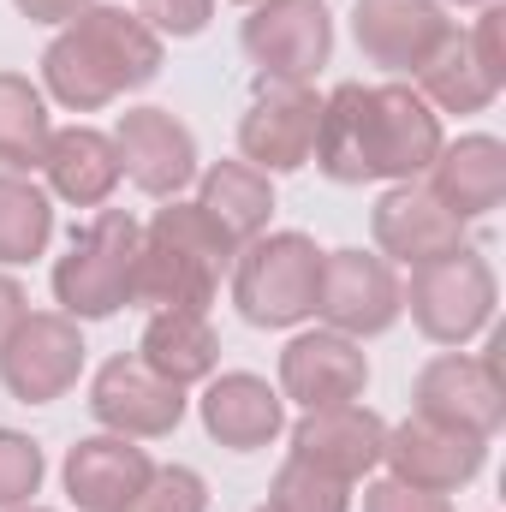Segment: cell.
<instances>
[{"mask_svg":"<svg viewBox=\"0 0 506 512\" xmlns=\"http://www.w3.org/2000/svg\"><path fill=\"white\" fill-rule=\"evenodd\" d=\"M114 149H120V179H131L143 197L173 203L179 191L197 185V137L167 108H126L114 120Z\"/></svg>","mask_w":506,"mask_h":512,"instance_id":"cell-13","label":"cell"},{"mask_svg":"<svg viewBox=\"0 0 506 512\" xmlns=\"http://www.w3.org/2000/svg\"><path fill=\"white\" fill-rule=\"evenodd\" d=\"M197 209H203L233 245H251L256 233H268L274 179L256 173L251 161H215V167L197 173Z\"/></svg>","mask_w":506,"mask_h":512,"instance_id":"cell-24","label":"cell"},{"mask_svg":"<svg viewBox=\"0 0 506 512\" xmlns=\"http://www.w3.org/2000/svg\"><path fill=\"white\" fill-rule=\"evenodd\" d=\"M161 42L173 36V42H185V36H203L209 30V18H215V0H137L131 6Z\"/></svg>","mask_w":506,"mask_h":512,"instance_id":"cell-31","label":"cell"},{"mask_svg":"<svg viewBox=\"0 0 506 512\" xmlns=\"http://www.w3.org/2000/svg\"><path fill=\"white\" fill-rule=\"evenodd\" d=\"M370 239L376 256H387L393 268H423V262H441V256L465 251V221H453L423 179H405V185H387L370 209Z\"/></svg>","mask_w":506,"mask_h":512,"instance_id":"cell-16","label":"cell"},{"mask_svg":"<svg viewBox=\"0 0 506 512\" xmlns=\"http://www.w3.org/2000/svg\"><path fill=\"white\" fill-rule=\"evenodd\" d=\"M316 126H322V96L316 84H268L256 78V96L239 120V161L256 173H298L316 155Z\"/></svg>","mask_w":506,"mask_h":512,"instance_id":"cell-12","label":"cell"},{"mask_svg":"<svg viewBox=\"0 0 506 512\" xmlns=\"http://www.w3.org/2000/svg\"><path fill=\"white\" fill-rule=\"evenodd\" d=\"M239 6H256V0H239Z\"/></svg>","mask_w":506,"mask_h":512,"instance_id":"cell-38","label":"cell"},{"mask_svg":"<svg viewBox=\"0 0 506 512\" xmlns=\"http://www.w3.org/2000/svg\"><path fill=\"white\" fill-rule=\"evenodd\" d=\"M42 173H48V197L72 203V209H108V197L120 191V149L108 131L66 126L48 137Z\"/></svg>","mask_w":506,"mask_h":512,"instance_id":"cell-22","label":"cell"},{"mask_svg":"<svg viewBox=\"0 0 506 512\" xmlns=\"http://www.w3.org/2000/svg\"><path fill=\"white\" fill-rule=\"evenodd\" d=\"M429 197L453 221H489L506 203V143L489 131H471L459 143H441V155L423 173Z\"/></svg>","mask_w":506,"mask_h":512,"instance_id":"cell-19","label":"cell"},{"mask_svg":"<svg viewBox=\"0 0 506 512\" xmlns=\"http://www.w3.org/2000/svg\"><path fill=\"white\" fill-rule=\"evenodd\" d=\"M239 245L185 197H173L167 209H155V221L143 227L137 245V298L149 310H203L221 292V274L233 268Z\"/></svg>","mask_w":506,"mask_h":512,"instance_id":"cell-3","label":"cell"},{"mask_svg":"<svg viewBox=\"0 0 506 512\" xmlns=\"http://www.w3.org/2000/svg\"><path fill=\"white\" fill-rule=\"evenodd\" d=\"M501 346H489L483 358L471 352H441L417 370L411 382V411L417 417H435L447 429H471V435H489L506 423V382H501Z\"/></svg>","mask_w":506,"mask_h":512,"instance_id":"cell-9","label":"cell"},{"mask_svg":"<svg viewBox=\"0 0 506 512\" xmlns=\"http://www.w3.org/2000/svg\"><path fill=\"white\" fill-rule=\"evenodd\" d=\"M54 245V197L30 173H0V268H24Z\"/></svg>","mask_w":506,"mask_h":512,"instance_id":"cell-27","label":"cell"},{"mask_svg":"<svg viewBox=\"0 0 506 512\" xmlns=\"http://www.w3.org/2000/svg\"><path fill=\"white\" fill-rule=\"evenodd\" d=\"M268 507L274 512H352V483L304 465V459H286L268 483Z\"/></svg>","mask_w":506,"mask_h":512,"instance_id":"cell-28","label":"cell"},{"mask_svg":"<svg viewBox=\"0 0 506 512\" xmlns=\"http://www.w3.org/2000/svg\"><path fill=\"white\" fill-rule=\"evenodd\" d=\"M126 512H209V483L191 465H155Z\"/></svg>","mask_w":506,"mask_h":512,"instance_id":"cell-30","label":"cell"},{"mask_svg":"<svg viewBox=\"0 0 506 512\" xmlns=\"http://www.w3.org/2000/svg\"><path fill=\"white\" fill-rule=\"evenodd\" d=\"M256 512H274V507H256Z\"/></svg>","mask_w":506,"mask_h":512,"instance_id":"cell-39","label":"cell"},{"mask_svg":"<svg viewBox=\"0 0 506 512\" xmlns=\"http://www.w3.org/2000/svg\"><path fill=\"white\" fill-rule=\"evenodd\" d=\"M381 441H387V423L370 405H328V411H304L292 423V459H304L340 483H364L376 471Z\"/></svg>","mask_w":506,"mask_h":512,"instance_id":"cell-18","label":"cell"},{"mask_svg":"<svg viewBox=\"0 0 506 512\" xmlns=\"http://www.w3.org/2000/svg\"><path fill=\"white\" fill-rule=\"evenodd\" d=\"M185 387L161 382L143 358H108L90 382V417L108 429V435H126V441H161L185 423Z\"/></svg>","mask_w":506,"mask_h":512,"instance_id":"cell-14","label":"cell"},{"mask_svg":"<svg viewBox=\"0 0 506 512\" xmlns=\"http://www.w3.org/2000/svg\"><path fill=\"white\" fill-rule=\"evenodd\" d=\"M197 411H203L209 441H221L227 453H262V447H274L280 429H286V399H280V387H268L262 376H251V370L209 376Z\"/></svg>","mask_w":506,"mask_h":512,"instance_id":"cell-20","label":"cell"},{"mask_svg":"<svg viewBox=\"0 0 506 512\" xmlns=\"http://www.w3.org/2000/svg\"><path fill=\"white\" fill-rule=\"evenodd\" d=\"M239 42L251 54L256 78L268 84H316V72L334 60V12L328 0H256L239 24Z\"/></svg>","mask_w":506,"mask_h":512,"instance_id":"cell-7","label":"cell"},{"mask_svg":"<svg viewBox=\"0 0 506 512\" xmlns=\"http://www.w3.org/2000/svg\"><path fill=\"white\" fill-rule=\"evenodd\" d=\"M381 465L387 477L411 483V489H429V495H459L465 483L483 477L489 465V435H471V429H447L435 417H405L387 429L381 441Z\"/></svg>","mask_w":506,"mask_h":512,"instance_id":"cell-11","label":"cell"},{"mask_svg":"<svg viewBox=\"0 0 506 512\" xmlns=\"http://www.w3.org/2000/svg\"><path fill=\"white\" fill-rule=\"evenodd\" d=\"M364 512H453L447 495H429V489H411L399 477H381L364 489Z\"/></svg>","mask_w":506,"mask_h":512,"instance_id":"cell-32","label":"cell"},{"mask_svg":"<svg viewBox=\"0 0 506 512\" xmlns=\"http://www.w3.org/2000/svg\"><path fill=\"white\" fill-rule=\"evenodd\" d=\"M12 6H18L30 24H54V30H66V24H72L84 6H96V0H12Z\"/></svg>","mask_w":506,"mask_h":512,"instance_id":"cell-34","label":"cell"},{"mask_svg":"<svg viewBox=\"0 0 506 512\" xmlns=\"http://www.w3.org/2000/svg\"><path fill=\"white\" fill-rule=\"evenodd\" d=\"M405 316V292L393 262L376 251H322V286H316V322L346 340H376Z\"/></svg>","mask_w":506,"mask_h":512,"instance_id":"cell-8","label":"cell"},{"mask_svg":"<svg viewBox=\"0 0 506 512\" xmlns=\"http://www.w3.org/2000/svg\"><path fill=\"white\" fill-rule=\"evenodd\" d=\"M370 387V358L364 340H346L334 328H310L292 334L280 352V399L304 405V411H328V405H358Z\"/></svg>","mask_w":506,"mask_h":512,"instance_id":"cell-15","label":"cell"},{"mask_svg":"<svg viewBox=\"0 0 506 512\" xmlns=\"http://www.w3.org/2000/svg\"><path fill=\"white\" fill-rule=\"evenodd\" d=\"M137 358L173 387H197L215 376L221 364V340L209 328L203 310H155L143 322V340H137Z\"/></svg>","mask_w":506,"mask_h":512,"instance_id":"cell-23","label":"cell"},{"mask_svg":"<svg viewBox=\"0 0 506 512\" xmlns=\"http://www.w3.org/2000/svg\"><path fill=\"white\" fill-rule=\"evenodd\" d=\"M12 512H48V507H12Z\"/></svg>","mask_w":506,"mask_h":512,"instance_id":"cell-37","label":"cell"},{"mask_svg":"<svg viewBox=\"0 0 506 512\" xmlns=\"http://www.w3.org/2000/svg\"><path fill=\"white\" fill-rule=\"evenodd\" d=\"M501 6H477V30H465V42H471V54H477V66L495 78L506 90V60H501Z\"/></svg>","mask_w":506,"mask_h":512,"instance_id":"cell-33","label":"cell"},{"mask_svg":"<svg viewBox=\"0 0 506 512\" xmlns=\"http://www.w3.org/2000/svg\"><path fill=\"white\" fill-rule=\"evenodd\" d=\"M411 90H417L435 114H489L495 96H501V84L477 66V54H471V42H465L459 24H453V30L441 36V48L417 66Z\"/></svg>","mask_w":506,"mask_h":512,"instance_id":"cell-25","label":"cell"},{"mask_svg":"<svg viewBox=\"0 0 506 512\" xmlns=\"http://www.w3.org/2000/svg\"><path fill=\"white\" fill-rule=\"evenodd\" d=\"M161 36L126 6H84L48 48H42V96L72 114H102L131 90L161 78Z\"/></svg>","mask_w":506,"mask_h":512,"instance_id":"cell-2","label":"cell"},{"mask_svg":"<svg viewBox=\"0 0 506 512\" xmlns=\"http://www.w3.org/2000/svg\"><path fill=\"white\" fill-rule=\"evenodd\" d=\"M84 334H78V322L72 316H60V310H30L12 334H6V346H0V382L12 399H24V405H54V399H66L78 376H84Z\"/></svg>","mask_w":506,"mask_h":512,"instance_id":"cell-10","label":"cell"},{"mask_svg":"<svg viewBox=\"0 0 506 512\" xmlns=\"http://www.w3.org/2000/svg\"><path fill=\"white\" fill-rule=\"evenodd\" d=\"M447 30H453V18L441 0H358L352 6L358 54L393 78H417V66L441 48Z\"/></svg>","mask_w":506,"mask_h":512,"instance_id":"cell-17","label":"cell"},{"mask_svg":"<svg viewBox=\"0 0 506 512\" xmlns=\"http://www.w3.org/2000/svg\"><path fill=\"white\" fill-rule=\"evenodd\" d=\"M233 304L251 328H298L316 316L322 251L310 233H256L233 256Z\"/></svg>","mask_w":506,"mask_h":512,"instance_id":"cell-5","label":"cell"},{"mask_svg":"<svg viewBox=\"0 0 506 512\" xmlns=\"http://www.w3.org/2000/svg\"><path fill=\"white\" fill-rule=\"evenodd\" d=\"M42 477H48L42 447L30 435H18V429H0V512L30 507V495L42 489Z\"/></svg>","mask_w":506,"mask_h":512,"instance_id":"cell-29","label":"cell"},{"mask_svg":"<svg viewBox=\"0 0 506 512\" xmlns=\"http://www.w3.org/2000/svg\"><path fill=\"white\" fill-rule=\"evenodd\" d=\"M137 245L143 227L126 209H96L78 233L66 256L54 262V304L72 322H108L114 310H126L137 298Z\"/></svg>","mask_w":506,"mask_h":512,"instance_id":"cell-4","label":"cell"},{"mask_svg":"<svg viewBox=\"0 0 506 512\" xmlns=\"http://www.w3.org/2000/svg\"><path fill=\"white\" fill-rule=\"evenodd\" d=\"M149 471H155V459L126 441V435H84L72 453H66V465H60V477H66V495H72V507L78 512H126L137 495H143V483H149Z\"/></svg>","mask_w":506,"mask_h":512,"instance_id":"cell-21","label":"cell"},{"mask_svg":"<svg viewBox=\"0 0 506 512\" xmlns=\"http://www.w3.org/2000/svg\"><path fill=\"white\" fill-rule=\"evenodd\" d=\"M453 6H501V0H453Z\"/></svg>","mask_w":506,"mask_h":512,"instance_id":"cell-36","label":"cell"},{"mask_svg":"<svg viewBox=\"0 0 506 512\" xmlns=\"http://www.w3.org/2000/svg\"><path fill=\"white\" fill-rule=\"evenodd\" d=\"M54 137V114L42 84H30L24 72H0V173H42Z\"/></svg>","mask_w":506,"mask_h":512,"instance_id":"cell-26","label":"cell"},{"mask_svg":"<svg viewBox=\"0 0 506 512\" xmlns=\"http://www.w3.org/2000/svg\"><path fill=\"white\" fill-rule=\"evenodd\" d=\"M24 316H30V292H24L12 274H0V346H6V334H12Z\"/></svg>","mask_w":506,"mask_h":512,"instance_id":"cell-35","label":"cell"},{"mask_svg":"<svg viewBox=\"0 0 506 512\" xmlns=\"http://www.w3.org/2000/svg\"><path fill=\"white\" fill-rule=\"evenodd\" d=\"M399 292H405V310H411L417 334L435 340V346H453V352L471 346L477 334H489L495 304H501V280H495L489 256L471 251V245L441 256V262L411 268V280Z\"/></svg>","mask_w":506,"mask_h":512,"instance_id":"cell-6","label":"cell"},{"mask_svg":"<svg viewBox=\"0 0 506 512\" xmlns=\"http://www.w3.org/2000/svg\"><path fill=\"white\" fill-rule=\"evenodd\" d=\"M441 114L411 84H334L322 96L316 167L334 185H405L441 155Z\"/></svg>","mask_w":506,"mask_h":512,"instance_id":"cell-1","label":"cell"}]
</instances>
